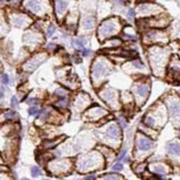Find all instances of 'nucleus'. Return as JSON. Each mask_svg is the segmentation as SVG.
<instances>
[{"instance_id":"7ed1b4c3","label":"nucleus","mask_w":180,"mask_h":180,"mask_svg":"<svg viewBox=\"0 0 180 180\" xmlns=\"http://www.w3.org/2000/svg\"><path fill=\"white\" fill-rule=\"evenodd\" d=\"M107 74V68L106 66L103 65L102 62L100 61H97L96 64H93V74L95 77H102V76H105Z\"/></svg>"},{"instance_id":"6e6552de","label":"nucleus","mask_w":180,"mask_h":180,"mask_svg":"<svg viewBox=\"0 0 180 180\" xmlns=\"http://www.w3.org/2000/svg\"><path fill=\"white\" fill-rule=\"evenodd\" d=\"M27 7L31 10L33 12H40L41 11V5L37 0H29L27 4Z\"/></svg>"},{"instance_id":"1a4fd4ad","label":"nucleus","mask_w":180,"mask_h":180,"mask_svg":"<svg viewBox=\"0 0 180 180\" xmlns=\"http://www.w3.org/2000/svg\"><path fill=\"white\" fill-rule=\"evenodd\" d=\"M136 91L140 97H146L149 93V86L148 85H139L136 88Z\"/></svg>"},{"instance_id":"aec40b11","label":"nucleus","mask_w":180,"mask_h":180,"mask_svg":"<svg viewBox=\"0 0 180 180\" xmlns=\"http://www.w3.org/2000/svg\"><path fill=\"white\" fill-rule=\"evenodd\" d=\"M31 173H33V176H39L41 173V170L38 167H33L31 168Z\"/></svg>"},{"instance_id":"b1692460","label":"nucleus","mask_w":180,"mask_h":180,"mask_svg":"<svg viewBox=\"0 0 180 180\" xmlns=\"http://www.w3.org/2000/svg\"><path fill=\"white\" fill-rule=\"evenodd\" d=\"M11 106L14 107V108H17V107H18V100H17L16 97L11 98Z\"/></svg>"},{"instance_id":"9b49d317","label":"nucleus","mask_w":180,"mask_h":180,"mask_svg":"<svg viewBox=\"0 0 180 180\" xmlns=\"http://www.w3.org/2000/svg\"><path fill=\"white\" fill-rule=\"evenodd\" d=\"M107 134H108V137H110V138H112V139L118 138V136H119V130H118V127H117V126H115V125L110 126V127L108 128Z\"/></svg>"},{"instance_id":"f257e3e1","label":"nucleus","mask_w":180,"mask_h":180,"mask_svg":"<svg viewBox=\"0 0 180 180\" xmlns=\"http://www.w3.org/2000/svg\"><path fill=\"white\" fill-rule=\"evenodd\" d=\"M155 143L153 140H150L147 137H143V136H138L137 137V148L141 151H148L150 149H153Z\"/></svg>"},{"instance_id":"f704fd0d","label":"nucleus","mask_w":180,"mask_h":180,"mask_svg":"<svg viewBox=\"0 0 180 180\" xmlns=\"http://www.w3.org/2000/svg\"><path fill=\"white\" fill-rule=\"evenodd\" d=\"M179 93H180V90H179Z\"/></svg>"},{"instance_id":"20e7f679","label":"nucleus","mask_w":180,"mask_h":180,"mask_svg":"<svg viewBox=\"0 0 180 180\" xmlns=\"http://www.w3.org/2000/svg\"><path fill=\"white\" fill-rule=\"evenodd\" d=\"M169 107V112L170 116L173 118H179L180 117V102L178 100H172L168 103Z\"/></svg>"},{"instance_id":"412c9836","label":"nucleus","mask_w":180,"mask_h":180,"mask_svg":"<svg viewBox=\"0 0 180 180\" xmlns=\"http://www.w3.org/2000/svg\"><path fill=\"white\" fill-rule=\"evenodd\" d=\"M38 111H39V109H38L37 107H31V108L29 109V113L31 116H35L38 113Z\"/></svg>"},{"instance_id":"f8f14e48","label":"nucleus","mask_w":180,"mask_h":180,"mask_svg":"<svg viewBox=\"0 0 180 180\" xmlns=\"http://www.w3.org/2000/svg\"><path fill=\"white\" fill-rule=\"evenodd\" d=\"M82 26L83 28L87 29V30L93 29V28L95 27V19H93V17H86L82 21Z\"/></svg>"},{"instance_id":"dca6fc26","label":"nucleus","mask_w":180,"mask_h":180,"mask_svg":"<svg viewBox=\"0 0 180 180\" xmlns=\"http://www.w3.org/2000/svg\"><path fill=\"white\" fill-rule=\"evenodd\" d=\"M145 124L148 126V127H153L155 124H156V121L153 119V117H146L145 118Z\"/></svg>"},{"instance_id":"ddd939ff","label":"nucleus","mask_w":180,"mask_h":180,"mask_svg":"<svg viewBox=\"0 0 180 180\" xmlns=\"http://www.w3.org/2000/svg\"><path fill=\"white\" fill-rule=\"evenodd\" d=\"M151 170L157 173V175H161L163 176L166 173V168L162 166V165H157V166H153L151 167Z\"/></svg>"},{"instance_id":"c85d7f7f","label":"nucleus","mask_w":180,"mask_h":180,"mask_svg":"<svg viewBox=\"0 0 180 180\" xmlns=\"http://www.w3.org/2000/svg\"><path fill=\"white\" fill-rule=\"evenodd\" d=\"M56 93H59L58 96H60V97H65L66 95H67V93H66L65 90H62V89H59V90H57V91H56Z\"/></svg>"},{"instance_id":"c756f323","label":"nucleus","mask_w":180,"mask_h":180,"mask_svg":"<svg viewBox=\"0 0 180 180\" xmlns=\"http://www.w3.org/2000/svg\"><path fill=\"white\" fill-rule=\"evenodd\" d=\"M82 55L83 56H89V55H90V50H89V49H85V48H83V49H82Z\"/></svg>"},{"instance_id":"4468645a","label":"nucleus","mask_w":180,"mask_h":180,"mask_svg":"<svg viewBox=\"0 0 180 180\" xmlns=\"http://www.w3.org/2000/svg\"><path fill=\"white\" fill-rule=\"evenodd\" d=\"M102 98H103L105 100H107V101L112 102L113 100H115V95H113L112 93H110V91H108V93H106L103 96H102Z\"/></svg>"},{"instance_id":"2eb2a0df","label":"nucleus","mask_w":180,"mask_h":180,"mask_svg":"<svg viewBox=\"0 0 180 180\" xmlns=\"http://www.w3.org/2000/svg\"><path fill=\"white\" fill-rule=\"evenodd\" d=\"M72 43H74V46L76 47V48H79V49H83V43H85V41H82L81 39H74Z\"/></svg>"},{"instance_id":"a211bd4d","label":"nucleus","mask_w":180,"mask_h":180,"mask_svg":"<svg viewBox=\"0 0 180 180\" xmlns=\"http://www.w3.org/2000/svg\"><path fill=\"white\" fill-rule=\"evenodd\" d=\"M14 22L17 25V26H25V20H23L22 17H19V18H14Z\"/></svg>"},{"instance_id":"f03ea898","label":"nucleus","mask_w":180,"mask_h":180,"mask_svg":"<svg viewBox=\"0 0 180 180\" xmlns=\"http://www.w3.org/2000/svg\"><path fill=\"white\" fill-rule=\"evenodd\" d=\"M116 23L112 21V20H107L105 22H102V25L99 28V33L100 35H103V36H107V35H110V33H113L116 31Z\"/></svg>"},{"instance_id":"5701e85b","label":"nucleus","mask_w":180,"mask_h":180,"mask_svg":"<svg viewBox=\"0 0 180 180\" xmlns=\"http://www.w3.org/2000/svg\"><path fill=\"white\" fill-rule=\"evenodd\" d=\"M58 105L61 107H66L67 106V99L65 97H62V99H60L59 102H58Z\"/></svg>"},{"instance_id":"f3484780","label":"nucleus","mask_w":180,"mask_h":180,"mask_svg":"<svg viewBox=\"0 0 180 180\" xmlns=\"http://www.w3.org/2000/svg\"><path fill=\"white\" fill-rule=\"evenodd\" d=\"M124 169V166H122V163H120V162H117L115 163L113 166H112V170L113 171H121Z\"/></svg>"},{"instance_id":"a878e982","label":"nucleus","mask_w":180,"mask_h":180,"mask_svg":"<svg viewBox=\"0 0 180 180\" xmlns=\"http://www.w3.org/2000/svg\"><path fill=\"white\" fill-rule=\"evenodd\" d=\"M134 66H136L137 68H139V67H140V68H143V64L141 62V61H139V60H134Z\"/></svg>"},{"instance_id":"473e14b6","label":"nucleus","mask_w":180,"mask_h":180,"mask_svg":"<svg viewBox=\"0 0 180 180\" xmlns=\"http://www.w3.org/2000/svg\"><path fill=\"white\" fill-rule=\"evenodd\" d=\"M55 45H53V43H50V45H49V46H48V48H49V49H50V48H51V49H53V48H55Z\"/></svg>"},{"instance_id":"9d476101","label":"nucleus","mask_w":180,"mask_h":180,"mask_svg":"<svg viewBox=\"0 0 180 180\" xmlns=\"http://www.w3.org/2000/svg\"><path fill=\"white\" fill-rule=\"evenodd\" d=\"M67 2L64 1V0H57L56 1V11L58 14H64L67 9Z\"/></svg>"},{"instance_id":"7c9ffc66","label":"nucleus","mask_w":180,"mask_h":180,"mask_svg":"<svg viewBox=\"0 0 180 180\" xmlns=\"http://www.w3.org/2000/svg\"><path fill=\"white\" fill-rule=\"evenodd\" d=\"M105 179H118V177H115V176H106L103 177Z\"/></svg>"},{"instance_id":"bb28decb","label":"nucleus","mask_w":180,"mask_h":180,"mask_svg":"<svg viewBox=\"0 0 180 180\" xmlns=\"http://www.w3.org/2000/svg\"><path fill=\"white\" fill-rule=\"evenodd\" d=\"M127 14H128V18H129L130 20H132V19H134V10H132V9H129V10H128V12H127Z\"/></svg>"},{"instance_id":"cd10ccee","label":"nucleus","mask_w":180,"mask_h":180,"mask_svg":"<svg viewBox=\"0 0 180 180\" xmlns=\"http://www.w3.org/2000/svg\"><path fill=\"white\" fill-rule=\"evenodd\" d=\"M126 153H127V149H126V148H124V149H122V151L120 153L119 158H118V159H119V160H121V159H124V158H125V156H126Z\"/></svg>"},{"instance_id":"6ab92c4d","label":"nucleus","mask_w":180,"mask_h":180,"mask_svg":"<svg viewBox=\"0 0 180 180\" xmlns=\"http://www.w3.org/2000/svg\"><path fill=\"white\" fill-rule=\"evenodd\" d=\"M55 33V26L53 25H50L49 27H48V30H47V36L48 37H51L52 35Z\"/></svg>"},{"instance_id":"72a5a7b5","label":"nucleus","mask_w":180,"mask_h":180,"mask_svg":"<svg viewBox=\"0 0 180 180\" xmlns=\"http://www.w3.org/2000/svg\"><path fill=\"white\" fill-rule=\"evenodd\" d=\"M1 2H4V0H1Z\"/></svg>"},{"instance_id":"2f4dec72","label":"nucleus","mask_w":180,"mask_h":180,"mask_svg":"<svg viewBox=\"0 0 180 180\" xmlns=\"http://www.w3.org/2000/svg\"><path fill=\"white\" fill-rule=\"evenodd\" d=\"M86 179H95V175H90V176H87Z\"/></svg>"},{"instance_id":"0eeeda50","label":"nucleus","mask_w":180,"mask_h":180,"mask_svg":"<svg viewBox=\"0 0 180 180\" xmlns=\"http://www.w3.org/2000/svg\"><path fill=\"white\" fill-rule=\"evenodd\" d=\"M43 56L39 55L37 56V57H35V58H33V59L30 60V61H28L27 65H26V68H27L28 70H33L36 69L38 67V65L40 64V62H42L43 61Z\"/></svg>"},{"instance_id":"39448f33","label":"nucleus","mask_w":180,"mask_h":180,"mask_svg":"<svg viewBox=\"0 0 180 180\" xmlns=\"http://www.w3.org/2000/svg\"><path fill=\"white\" fill-rule=\"evenodd\" d=\"M138 10L141 12H148V14H155L157 10H161V8L157 5H151V4H142L138 6Z\"/></svg>"},{"instance_id":"4be33fe9","label":"nucleus","mask_w":180,"mask_h":180,"mask_svg":"<svg viewBox=\"0 0 180 180\" xmlns=\"http://www.w3.org/2000/svg\"><path fill=\"white\" fill-rule=\"evenodd\" d=\"M1 81H2L4 85H8V82H9V77H8L7 74H4L1 76Z\"/></svg>"},{"instance_id":"393cba45","label":"nucleus","mask_w":180,"mask_h":180,"mask_svg":"<svg viewBox=\"0 0 180 180\" xmlns=\"http://www.w3.org/2000/svg\"><path fill=\"white\" fill-rule=\"evenodd\" d=\"M14 115H16V113H14V111H8V112H6V118H7V119H10V118H14Z\"/></svg>"},{"instance_id":"423d86ee","label":"nucleus","mask_w":180,"mask_h":180,"mask_svg":"<svg viewBox=\"0 0 180 180\" xmlns=\"http://www.w3.org/2000/svg\"><path fill=\"white\" fill-rule=\"evenodd\" d=\"M167 151L172 156H180V142H168L167 143Z\"/></svg>"}]
</instances>
